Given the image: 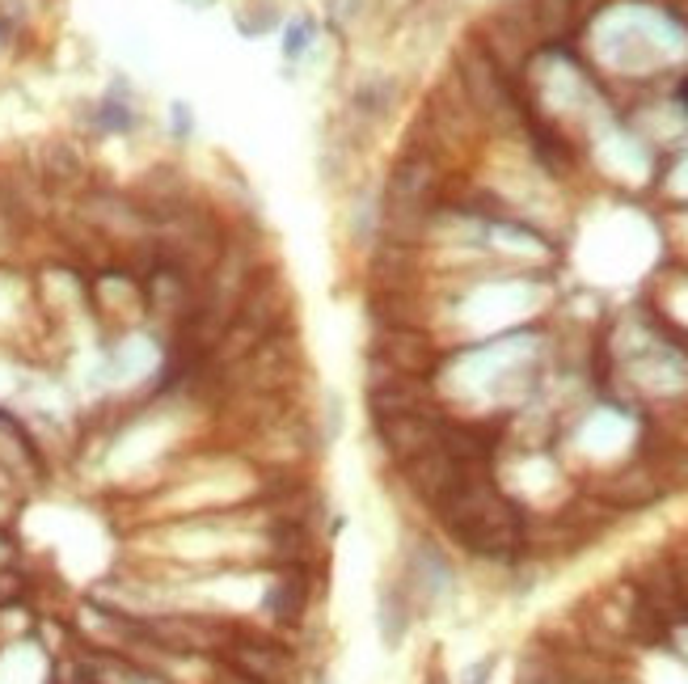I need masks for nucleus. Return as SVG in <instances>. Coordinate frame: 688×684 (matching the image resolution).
<instances>
[{"instance_id":"obj_1","label":"nucleus","mask_w":688,"mask_h":684,"mask_svg":"<svg viewBox=\"0 0 688 684\" xmlns=\"http://www.w3.org/2000/svg\"><path fill=\"white\" fill-rule=\"evenodd\" d=\"M443 423H448V418H443L436 406H427V411H406V414H381V418H376V439H381V448H385L397 466H406L410 457H418V452H427V448L440 444Z\"/></svg>"},{"instance_id":"obj_2","label":"nucleus","mask_w":688,"mask_h":684,"mask_svg":"<svg viewBox=\"0 0 688 684\" xmlns=\"http://www.w3.org/2000/svg\"><path fill=\"white\" fill-rule=\"evenodd\" d=\"M228 663L258 684H301L296 655L283 642H271V638H233L228 642Z\"/></svg>"},{"instance_id":"obj_3","label":"nucleus","mask_w":688,"mask_h":684,"mask_svg":"<svg viewBox=\"0 0 688 684\" xmlns=\"http://www.w3.org/2000/svg\"><path fill=\"white\" fill-rule=\"evenodd\" d=\"M368 406L372 414H406V411H427L431 406V384L427 377H414V372H393L385 363H372L368 359Z\"/></svg>"},{"instance_id":"obj_4","label":"nucleus","mask_w":688,"mask_h":684,"mask_svg":"<svg viewBox=\"0 0 688 684\" xmlns=\"http://www.w3.org/2000/svg\"><path fill=\"white\" fill-rule=\"evenodd\" d=\"M136 630L161 651H191V655L228 647V633H233L221 621H203V617H157V621H139Z\"/></svg>"},{"instance_id":"obj_5","label":"nucleus","mask_w":688,"mask_h":684,"mask_svg":"<svg viewBox=\"0 0 688 684\" xmlns=\"http://www.w3.org/2000/svg\"><path fill=\"white\" fill-rule=\"evenodd\" d=\"M406 482H410V491L422 498V503H431V507H440L448 494L456 491V482L465 478V469L456 457H448L440 444L436 448H427V452H418L406 461Z\"/></svg>"},{"instance_id":"obj_6","label":"nucleus","mask_w":688,"mask_h":684,"mask_svg":"<svg viewBox=\"0 0 688 684\" xmlns=\"http://www.w3.org/2000/svg\"><path fill=\"white\" fill-rule=\"evenodd\" d=\"M591 498L608 503L612 512H625V507H651L655 498H663L659 478L651 473V466H630V469H617V473H605L587 486Z\"/></svg>"},{"instance_id":"obj_7","label":"nucleus","mask_w":688,"mask_h":684,"mask_svg":"<svg viewBox=\"0 0 688 684\" xmlns=\"http://www.w3.org/2000/svg\"><path fill=\"white\" fill-rule=\"evenodd\" d=\"M406 592L418 596L422 604H436L440 596L452 592V567L436 546H414L410 562H406Z\"/></svg>"},{"instance_id":"obj_8","label":"nucleus","mask_w":688,"mask_h":684,"mask_svg":"<svg viewBox=\"0 0 688 684\" xmlns=\"http://www.w3.org/2000/svg\"><path fill=\"white\" fill-rule=\"evenodd\" d=\"M638 596L659 621H680L685 617V601H680V587H676V567L667 558H655L638 571Z\"/></svg>"},{"instance_id":"obj_9","label":"nucleus","mask_w":688,"mask_h":684,"mask_svg":"<svg viewBox=\"0 0 688 684\" xmlns=\"http://www.w3.org/2000/svg\"><path fill=\"white\" fill-rule=\"evenodd\" d=\"M262 604H267V613H271L275 621L296 626V621L304 617V608H308V579H304L301 567H287L283 575L271 579V587H267Z\"/></svg>"},{"instance_id":"obj_10","label":"nucleus","mask_w":688,"mask_h":684,"mask_svg":"<svg viewBox=\"0 0 688 684\" xmlns=\"http://www.w3.org/2000/svg\"><path fill=\"white\" fill-rule=\"evenodd\" d=\"M376 626H381V642L388 651H397L406 642V633H410V592H406V583H385L381 587Z\"/></svg>"},{"instance_id":"obj_11","label":"nucleus","mask_w":688,"mask_h":684,"mask_svg":"<svg viewBox=\"0 0 688 684\" xmlns=\"http://www.w3.org/2000/svg\"><path fill=\"white\" fill-rule=\"evenodd\" d=\"M393 93H397V85L388 81V77H368V81L356 89V110L368 114V119H381V114L393 106Z\"/></svg>"},{"instance_id":"obj_12","label":"nucleus","mask_w":688,"mask_h":684,"mask_svg":"<svg viewBox=\"0 0 688 684\" xmlns=\"http://www.w3.org/2000/svg\"><path fill=\"white\" fill-rule=\"evenodd\" d=\"M575 18V0H532V22L541 34H562Z\"/></svg>"},{"instance_id":"obj_13","label":"nucleus","mask_w":688,"mask_h":684,"mask_svg":"<svg viewBox=\"0 0 688 684\" xmlns=\"http://www.w3.org/2000/svg\"><path fill=\"white\" fill-rule=\"evenodd\" d=\"M651 473L659 478V486H688V448H663L651 461Z\"/></svg>"},{"instance_id":"obj_14","label":"nucleus","mask_w":688,"mask_h":684,"mask_svg":"<svg viewBox=\"0 0 688 684\" xmlns=\"http://www.w3.org/2000/svg\"><path fill=\"white\" fill-rule=\"evenodd\" d=\"M93 119H98L102 132H132L136 127V110L127 106V102H119V98H106Z\"/></svg>"},{"instance_id":"obj_15","label":"nucleus","mask_w":688,"mask_h":684,"mask_svg":"<svg viewBox=\"0 0 688 684\" xmlns=\"http://www.w3.org/2000/svg\"><path fill=\"white\" fill-rule=\"evenodd\" d=\"M47 169H52V178H77L81 173V157L56 139V144H47Z\"/></svg>"},{"instance_id":"obj_16","label":"nucleus","mask_w":688,"mask_h":684,"mask_svg":"<svg viewBox=\"0 0 688 684\" xmlns=\"http://www.w3.org/2000/svg\"><path fill=\"white\" fill-rule=\"evenodd\" d=\"M308 34H313V26L308 22H296V26H287V38H283V55L287 59H296V55H304V47H308Z\"/></svg>"},{"instance_id":"obj_17","label":"nucleus","mask_w":688,"mask_h":684,"mask_svg":"<svg viewBox=\"0 0 688 684\" xmlns=\"http://www.w3.org/2000/svg\"><path fill=\"white\" fill-rule=\"evenodd\" d=\"M326 418H330V431H326V444H330L342 431V397L338 393H326Z\"/></svg>"},{"instance_id":"obj_18","label":"nucleus","mask_w":688,"mask_h":684,"mask_svg":"<svg viewBox=\"0 0 688 684\" xmlns=\"http://www.w3.org/2000/svg\"><path fill=\"white\" fill-rule=\"evenodd\" d=\"M326 13H330L334 22H347V18H356L359 4L356 0H326Z\"/></svg>"},{"instance_id":"obj_19","label":"nucleus","mask_w":688,"mask_h":684,"mask_svg":"<svg viewBox=\"0 0 688 684\" xmlns=\"http://www.w3.org/2000/svg\"><path fill=\"white\" fill-rule=\"evenodd\" d=\"M495 672V659H482L477 668H469L465 672V684H486V676Z\"/></svg>"},{"instance_id":"obj_20","label":"nucleus","mask_w":688,"mask_h":684,"mask_svg":"<svg viewBox=\"0 0 688 684\" xmlns=\"http://www.w3.org/2000/svg\"><path fill=\"white\" fill-rule=\"evenodd\" d=\"M672 567H676V587H680V601H685V613H688V558L672 562Z\"/></svg>"},{"instance_id":"obj_21","label":"nucleus","mask_w":688,"mask_h":684,"mask_svg":"<svg viewBox=\"0 0 688 684\" xmlns=\"http://www.w3.org/2000/svg\"><path fill=\"white\" fill-rule=\"evenodd\" d=\"M173 132H178V136H187V132H191V114H187V106H182V102L173 106Z\"/></svg>"},{"instance_id":"obj_22","label":"nucleus","mask_w":688,"mask_h":684,"mask_svg":"<svg viewBox=\"0 0 688 684\" xmlns=\"http://www.w3.org/2000/svg\"><path fill=\"white\" fill-rule=\"evenodd\" d=\"M221 684H258V681H249V676H241L237 668H228V672H224V681H221Z\"/></svg>"},{"instance_id":"obj_23","label":"nucleus","mask_w":688,"mask_h":684,"mask_svg":"<svg viewBox=\"0 0 688 684\" xmlns=\"http://www.w3.org/2000/svg\"><path fill=\"white\" fill-rule=\"evenodd\" d=\"M427 684H448V681H443V672H431V676H427Z\"/></svg>"},{"instance_id":"obj_24","label":"nucleus","mask_w":688,"mask_h":684,"mask_svg":"<svg viewBox=\"0 0 688 684\" xmlns=\"http://www.w3.org/2000/svg\"><path fill=\"white\" fill-rule=\"evenodd\" d=\"M322 684H334V681H330V676H322Z\"/></svg>"}]
</instances>
